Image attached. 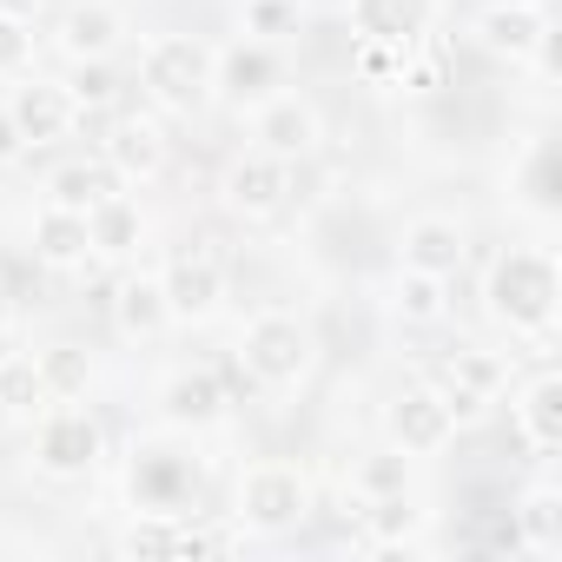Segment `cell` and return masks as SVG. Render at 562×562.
<instances>
[{"label":"cell","mask_w":562,"mask_h":562,"mask_svg":"<svg viewBox=\"0 0 562 562\" xmlns=\"http://www.w3.org/2000/svg\"><path fill=\"white\" fill-rule=\"evenodd\" d=\"M490 312L509 331H549L555 318V265L542 251H503L490 271Z\"/></svg>","instance_id":"cell-1"},{"label":"cell","mask_w":562,"mask_h":562,"mask_svg":"<svg viewBox=\"0 0 562 562\" xmlns=\"http://www.w3.org/2000/svg\"><path fill=\"white\" fill-rule=\"evenodd\" d=\"M146 93L166 106V113H192L205 93H212V54L192 41V34H166L146 47V67H139Z\"/></svg>","instance_id":"cell-2"},{"label":"cell","mask_w":562,"mask_h":562,"mask_svg":"<svg viewBox=\"0 0 562 562\" xmlns=\"http://www.w3.org/2000/svg\"><path fill=\"white\" fill-rule=\"evenodd\" d=\"M245 371L271 391H285L312 371V331L299 318H258L245 331Z\"/></svg>","instance_id":"cell-3"},{"label":"cell","mask_w":562,"mask_h":562,"mask_svg":"<svg viewBox=\"0 0 562 562\" xmlns=\"http://www.w3.org/2000/svg\"><path fill=\"white\" fill-rule=\"evenodd\" d=\"M238 509H245V522H258V529H285V522L305 516V476L285 470V463H258V470L245 476V490H238Z\"/></svg>","instance_id":"cell-4"},{"label":"cell","mask_w":562,"mask_h":562,"mask_svg":"<svg viewBox=\"0 0 562 562\" xmlns=\"http://www.w3.org/2000/svg\"><path fill=\"white\" fill-rule=\"evenodd\" d=\"M450 430H457V417H450L443 391H404V397L391 404V437H397L404 457H430V450H443Z\"/></svg>","instance_id":"cell-5"},{"label":"cell","mask_w":562,"mask_h":562,"mask_svg":"<svg viewBox=\"0 0 562 562\" xmlns=\"http://www.w3.org/2000/svg\"><path fill=\"white\" fill-rule=\"evenodd\" d=\"M285 192H292V172H285V159H271V153H251V159H238L225 172V205L245 212V218H271L278 205H285Z\"/></svg>","instance_id":"cell-6"},{"label":"cell","mask_w":562,"mask_h":562,"mask_svg":"<svg viewBox=\"0 0 562 562\" xmlns=\"http://www.w3.org/2000/svg\"><path fill=\"white\" fill-rule=\"evenodd\" d=\"M93 463H100V424H93L87 411H54V417L41 424V470L80 476V470H93Z\"/></svg>","instance_id":"cell-7"},{"label":"cell","mask_w":562,"mask_h":562,"mask_svg":"<svg viewBox=\"0 0 562 562\" xmlns=\"http://www.w3.org/2000/svg\"><path fill=\"white\" fill-rule=\"evenodd\" d=\"M159 292H166V312L172 318H205L218 305V292H225V278H218L212 251H179L172 271L159 278Z\"/></svg>","instance_id":"cell-8"},{"label":"cell","mask_w":562,"mask_h":562,"mask_svg":"<svg viewBox=\"0 0 562 562\" xmlns=\"http://www.w3.org/2000/svg\"><path fill=\"white\" fill-rule=\"evenodd\" d=\"M133 503L179 516L192 503V463L172 457V450H139V463H133Z\"/></svg>","instance_id":"cell-9"},{"label":"cell","mask_w":562,"mask_h":562,"mask_svg":"<svg viewBox=\"0 0 562 562\" xmlns=\"http://www.w3.org/2000/svg\"><path fill=\"white\" fill-rule=\"evenodd\" d=\"M318 146V113L305 106V100H265L258 106V153H271V159H305Z\"/></svg>","instance_id":"cell-10"},{"label":"cell","mask_w":562,"mask_h":562,"mask_svg":"<svg viewBox=\"0 0 562 562\" xmlns=\"http://www.w3.org/2000/svg\"><path fill=\"white\" fill-rule=\"evenodd\" d=\"M8 120L21 126V139H27V146H54V139H67V126H74V100H67V87L34 80V87H21V93H14Z\"/></svg>","instance_id":"cell-11"},{"label":"cell","mask_w":562,"mask_h":562,"mask_svg":"<svg viewBox=\"0 0 562 562\" xmlns=\"http://www.w3.org/2000/svg\"><path fill=\"white\" fill-rule=\"evenodd\" d=\"M351 21H358L364 41L411 47V41L430 27V0H351Z\"/></svg>","instance_id":"cell-12"},{"label":"cell","mask_w":562,"mask_h":562,"mask_svg":"<svg viewBox=\"0 0 562 562\" xmlns=\"http://www.w3.org/2000/svg\"><path fill=\"white\" fill-rule=\"evenodd\" d=\"M212 87H218L232 106H258V100H271L278 67H271V54H265V47H232V54L212 67Z\"/></svg>","instance_id":"cell-13"},{"label":"cell","mask_w":562,"mask_h":562,"mask_svg":"<svg viewBox=\"0 0 562 562\" xmlns=\"http://www.w3.org/2000/svg\"><path fill=\"white\" fill-rule=\"evenodd\" d=\"M476 34H483V47H490V54L522 60V54H536V47H542V14L529 8V0H496V8L476 21Z\"/></svg>","instance_id":"cell-14"},{"label":"cell","mask_w":562,"mask_h":562,"mask_svg":"<svg viewBox=\"0 0 562 562\" xmlns=\"http://www.w3.org/2000/svg\"><path fill=\"white\" fill-rule=\"evenodd\" d=\"M106 166H113L120 179H153V172L166 166V139H159V126H153V120H120L113 139H106Z\"/></svg>","instance_id":"cell-15"},{"label":"cell","mask_w":562,"mask_h":562,"mask_svg":"<svg viewBox=\"0 0 562 562\" xmlns=\"http://www.w3.org/2000/svg\"><path fill=\"white\" fill-rule=\"evenodd\" d=\"M93 251V232H87V212H67V205H47L34 218V258L47 265H80Z\"/></svg>","instance_id":"cell-16"},{"label":"cell","mask_w":562,"mask_h":562,"mask_svg":"<svg viewBox=\"0 0 562 562\" xmlns=\"http://www.w3.org/2000/svg\"><path fill=\"white\" fill-rule=\"evenodd\" d=\"M404 265H411V271L450 278V271L463 265V232H457L450 218H417V225L404 232Z\"/></svg>","instance_id":"cell-17"},{"label":"cell","mask_w":562,"mask_h":562,"mask_svg":"<svg viewBox=\"0 0 562 562\" xmlns=\"http://www.w3.org/2000/svg\"><path fill=\"white\" fill-rule=\"evenodd\" d=\"M47 192H54V205H67V212H93V205H106V199L120 192V172H113L106 159H80V166H60V172L47 179Z\"/></svg>","instance_id":"cell-18"},{"label":"cell","mask_w":562,"mask_h":562,"mask_svg":"<svg viewBox=\"0 0 562 562\" xmlns=\"http://www.w3.org/2000/svg\"><path fill=\"white\" fill-rule=\"evenodd\" d=\"M120 549L126 555H199V549H218V542L199 536V529H186V522H172L166 509H153V522H133L120 536Z\"/></svg>","instance_id":"cell-19"},{"label":"cell","mask_w":562,"mask_h":562,"mask_svg":"<svg viewBox=\"0 0 562 562\" xmlns=\"http://www.w3.org/2000/svg\"><path fill=\"white\" fill-rule=\"evenodd\" d=\"M522 437H529L542 457L562 443V378H555V371H542V378L522 391Z\"/></svg>","instance_id":"cell-20"},{"label":"cell","mask_w":562,"mask_h":562,"mask_svg":"<svg viewBox=\"0 0 562 562\" xmlns=\"http://www.w3.org/2000/svg\"><path fill=\"white\" fill-rule=\"evenodd\" d=\"M120 41V14L113 8H67V21H60V47L74 54V60H100L106 47Z\"/></svg>","instance_id":"cell-21"},{"label":"cell","mask_w":562,"mask_h":562,"mask_svg":"<svg viewBox=\"0 0 562 562\" xmlns=\"http://www.w3.org/2000/svg\"><path fill=\"white\" fill-rule=\"evenodd\" d=\"M516 542L536 549V555H555V549H562V496H555V490L522 496V509H516Z\"/></svg>","instance_id":"cell-22"},{"label":"cell","mask_w":562,"mask_h":562,"mask_svg":"<svg viewBox=\"0 0 562 562\" xmlns=\"http://www.w3.org/2000/svg\"><path fill=\"white\" fill-rule=\"evenodd\" d=\"M113 318H120L126 338H153L172 312H166V292L153 285V278H133V285H120V299H113Z\"/></svg>","instance_id":"cell-23"},{"label":"cell","mask_w":562,"mask_h":562,"mask_svg":"<svg viewBox=\"0 0 562 562\" xmlns=\"http://www.w3.org/2000/svg\"><path fill=\"white\" fill-rule=\"evenodd\" d=\"M218 404H225V384L212 371H186V378L166 384V411L179 424H205V417H218Z\"/></svg>","instance_id":"cell-24"},{"label":"cell","mask_w":562,"mask_h":562,"mask_svg":"<svg viewBox=\"0 0 562 562\" xmlns=\"http://www.w3.org/2000/svg\"><path fill=\"white\" fill-rule=\"evenodd\" d=\"M87 232H93V251H133V238H139V212L113 192L106 205L87 212Z\"/></svg>","instance_id":"cell-25"},{"label":"cell","mask_w":562,"mask_h":562,"mask_svg":"<svg viewBox=\"0 0 562 562\" xmlns=\"http://www.w3.org/2000/svg\"><path fill=\"white\" fill-rule=\"evenodd\" d=\"M397 312H404V318H417V325L443 318V278H437V271H411V265H404V278H397Z\"/></svg>","instance_id":"cell-26"},{"label":"cell","mask_w":562,"mask_h":562,"mask_svg":"<svg viewBox=\"0 0 562 562\" xmlns=\"http://www.w3.org/2000/svg\"><path fill=\"white\" fill-rule=\"evenodd\" d=\"M41 397H47V378H41L34 358H8V364H0V404H8V411H34Z\"/></svg>","instance_id":"cell-27"},{"label":"cell","mask_w":562,"mask_h":562,"mask_svg":"<svg viewBox=\"0 0 562 562\" xmlns=\"http://www.w3.org/2000/svg\"><path fill=\"white\" fill-rule=\"evenodd\" d=\"M41 378H47V397H80L87 391V351H74V345L47 351L41 358Z\"/></svg>","instance_id":"cell-28"},{"label":"cell","mask_w":562,"mask_h":562,"mask_svg":"<svg viewBox=\"0 0 562 562\" xmlns=\"http://www.w3.org/2000/svg\"><path fill=\"white\" fill-rule=\"evenodd\" d=\"M450 378H457V391H470V397H496V391H503V364L483 358V351H457Z\"/></svg>","instance_id":"cell-29"},{"label":"cell","mask_w":562,"mask_h":562,"mask_svg":"<svg viewBox=\"0 0 562 562\" xmlns=\"http://www.w3.org/2000/svg\"><path fill=\"white\" fill-rule=\"evenodd\" d=\"M358 74H364V80H404V74H411V47L364 41V47H358Z\"/></svg>","instance_id":"cell-30"},{"label":"cell","mask_w":562,"mask_h":562,"mask_svg":"<svg viewBox=\"0 0 562 562\" xmlns=\"http://www.w3.org/2000/svg\"><path fill=\"white\" fill-rule=\"evenodd\" d=\"M113 93H120V80H113L100 60H87V67L74 74V93H67V100H74V113H87V106L100 113V106H113Z\"/></svg>","instance_id":"cell-31"},{"label":"cell","mask_w":562,"mask_h":562,"mask_svg":"<svg viewBox=\"0 0 562 562\" xmlns=\"http://www.w3.org/2000/svg\"><path fill=\"white\" fill-rule=\"evenodd\" d=\"M34 60V27L21 14H0V74H21Z\"/></svg>","instance_id":"cell-32"},{"label":"cell","mask_w":562,"mask_h":562,"mask_svg":"<svg viewBox=\"0 0 562 562\" xmlns=\"http://www.w3.org/2000/svg\"><path fill=\"white\" fill-rule=\"evenodd\" d=\"M292 21H299V0H251V8H245L251 34H278V27H292Z\"/></svg>","instance_id":"cell-33"},{"label":"cell","mask_w":562,"mask_h":562,"mask_svg":"<svg viewBox=\"0 0 562 562\" xmlns=\"http://www.w3.org/2000/svg\"><path fill=\"white\" fill-rule=\"evenodd\" d=\"M529 205L555 212V146H542V153L529 159Z\"/></svg>","instance_id":"cell-34"},{"label":"cell","mask_w":562,"mask_h":562,"mask_svg":"<svg viewBox=\"0 0 562 562\" xmlns=\"http://www.w3.org/2000/svg\"><path fill=\"white\" fill-rule=\"evenodd\" d=\"M364 490H371V496H404V457L364 463Z\"/></svg>","instance_id":"cell-35"},{"label":"cell","mask_w":562,"mask_h":562,"mask_svg":"<svg viewBox=\"0 0 562 562\" xmlns=\"http://www.w3.org/2000/svg\"><path fill=\"white\" fill-rule=\"evenodd\" d=\"M21 146H27V139H21V126H14V120H8V113H0V159H14V153H21Z\"/></svg>","instance_id":"cell-36"},{"label":"cell","mask_w":562,"mask_h":562,"mask_svg":"<svg viewBox=\"0 0 562 562\" xmlns=\"http://www.w3.org/2000/svg\"><path fill=\"white\" fill-rule=\"evenodd\" d=\"M0 325H8V285H0Z\"/></svg>","instance_id":"cell-37"},{"label":"cell","mask_w":562,"mask_h":562,"mask_svg":"<svg viewBox=\"0 0 562 562\" xmlns=\"http://www.w3.org/2000/svg\"><path fill=\"white\" fill-rule=\"evenodd\" d=\"M0 424H8V404H0Z\"/></svg>","instance_id":"cell-38"}]
</instances>
